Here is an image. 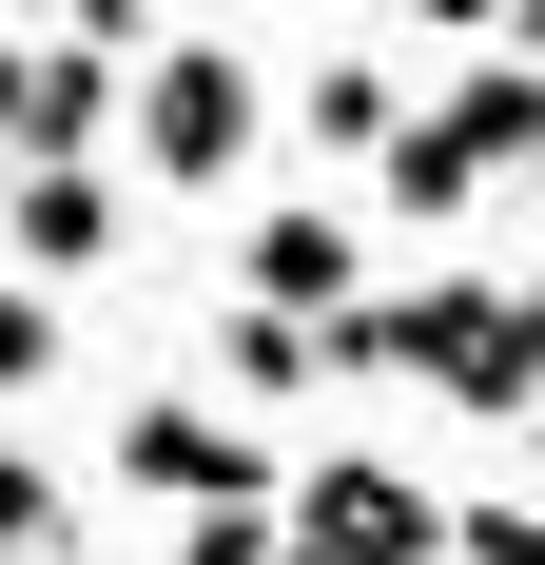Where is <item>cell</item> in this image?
Here are the masks:
<instances>
[{
  "instance_id": "obj_1",
  "label": "cell",
  "mask_w": 545,
  "mask_h": 565,
  "mask_svg": "<svg viewBox=\"0 0 545 565\" xmlns=\"http://www.w3.org/2000/svg\"><path fill=\"white\" fill-rule=\"evenodd\" d=\"M331 371H429L468 429H526L545 409V351H526V292L488 274H429V292H371L351 332H331Z\"/></svg>"
},
{
  "instance_id": "obj_2",
  "label": "cell",
  "mask_w": 545,
  "mask_h": 565,
  "mask_svg": "<svg viewBox=\"0 0 545 565\" xmlns=\"http://www.w3.org/2000/svg\"><path fill=\"white\" fill-rule=\"evenodd\" d=\"M488 175H545V58H468V78H448V98H409V137H389V215H468V195H488Z\"/></svg>"
},
{
  "instance_id": "obj_3",
  "label": "cell",
  "mask_w": 545,
  "mask_h": 565,
  "mask_svg": "<svg viewBox=\"0 0 545 565\" xmlns=\"http://www.w3.org/2000/svg\"><path fill=\"white\" fill-rule=\"evenodd\" d=\"M117 488H157L175 526L292 508V468H272V429H254V409H215V391H137V409H117Z\"/></svg>"
},
{
  "instance_id": "obj_4",
  "label": "cell",
  "mask_w": 545,
  "mask_h": 565,
  "mask_svg": "<svg viewBox=\"0 0 545 565\" xmlns=\"http://www.w3.org/2000/svg\"><path fill=\"white\" fill-rule=\"evenodd\" d=\"M468 508H429L389 449H312L292 468V565H448Z\"/></svg>"
},
{
  "instance_id": "obj_5",
  "label": "cell",
  "mask_w": 545,
  "mask_h": 565,
  "mask_svg": "<svg viewBox=\"0 0 545 565\" xmlns=\"http://www.w3.org/2000/svg\"><path fill=\"white\" fill-rule=\"evenodd\" d=\"M254 58H234V40H157V58H137V175H175V195H215V175L234 157H254Z\"/></svg>"
},
{
  "instance_id": "obj_6",
  "label": "cell",
  "mask_w": 545,
  "mask_h": 565,
  "mask_svg": "<svg viewBox=\"0 0 545 565\" xmlns=\"http://www.w3.org/2000/svg\"><path fill=\"white\" fill-rule=\"evenodd\" d=\"M254 312H292V332H351L371 292H351V215L331 195H272L254 215Z\"/></svg>"
},
{
  "instance_id": "obj_7",
  "label": "cell",
  "mask_w": 545,
  "mask_h": 565,
  "mask_svg": "<svg viewBox=\"0 0 545 565\" xmlns=\"http://www.w3.org/2000/svg\"><path fill=\"white\" fill-rule=\"evenodd\" d=\"M312 371H331V332H292V312H254V292L215 312V409H292Z\"/></svg>"
},
{
  "instance_id": "obj_8",
  "label": "cell",
  "mask_w": 545,
  "mask_h": 565,
  "mask_svg": "<svg viewBox=\"0 0 545 565\" xmlns=\"http://www.w3.org/2000/svg\"><path fill=\"white\" fill-rule=\"evenodd\" d=\"M0 215H20V274H98L117 254V175H20Z\"/></svg>"
},
{
  "instance_id": "obj_9",
  "label": "cell",
  "mask_w": 545,
  "mask_h": 565,
  "mask_svg": "<svg viewBox=\"0 0 545 565\" xmlns=\"http://www.w3.org/2000/svg\"><path fill=\"white\" fill-rule=\"evenodd\" d=\"M292 137H312V157H371V175H389V137H409V98H389V58H312V98H292Z\"/></svg>"
},
{
  "instance_id": "obj_10",
  "label": "cell",
  "mask_w": 545,
  "mask_h": 565,
  "mask_svg": "<svg viewBox=\"0 0 545 565\" xmlns=\"http://www.w3.org/2000/svg\"><path fill=\"white\" fill-rule=\"evenodd\" d=\"M40 371H58V292H40V274H0V409L40 391Z\"/></svg>"
},
{
  "instance_id": "obj_11",
  "label": "cell",
  "mask_w": 545,
  "mask_h": 565,
  "mask_svg": "<svg viewBox=\"0 0 545 565\" xmlns=\"http://www.w3.org/2000/svg\"><path fill=\"white\" fill-rule=\"evenodd\" d=\"M175 565H292V508H234V526H175Z\"/></svg>"
},
{
  "instance_id": "obj_12",
  "label": "cell",
  "mask_w": 545,
  "mask_h": 565,
  "mask_svg": "<svg viewBox=\"0 0 545 565\" xmlns=\"http://www.w3.org/2000/svg\"><path fill=\"white\" fill-rule=\"evenodd\" d=\"M40 526H58V488H40V449H0V565H40Z\"/></svg>"
},
{
  "instance_id": "obj_13",
  "label": "cell",
  "mask_w": 545,
  "mask_h": 565,
  "mask_svg": "<svg viewBox=\"0 0 545 565\" xmlns=\"http://www.w3.org/2000/svg\"><path fill=\"white\" fill-rule=\"evenodd\" d=\"M448 565H545V508H468V546Z\"/></svg>"
},
{
  "instance_id": "obj_14",
  "label": "cell",
  "mask_w": 545,
  "mask_h": 565,
  "mask_svg": "<svg viewBox=\"0 0 545 565\" xmlns=\"http://www.w3.org/2000/svg\"><path fill=\"white\" fill-rule=\"evenodd\" d=\"M20 58H40V40H0V195H20Z\"/></svg>"
},
{
  "instance_id": "obj_15",
  "label": "cell",
  "mask_w": 545,
  "mask_h": 565,
  "mask_svg": "<svg viewBox=\"0 0 545 565\" xmlns=\"http://www.w3.org/2000/svg\"><path fill=\"white\" fill-rule=\"evenodd\" d=\"M526 351H545V274H526Z\"/></svg>"
}]
</instances>
